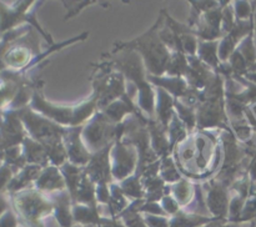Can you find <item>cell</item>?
<instances>
[{
  "instance_id": "ffe728a7",
  "label": "cell",
  "mask_w": 256,
  "mask_h": 227,
  "mask_svg": "<svg viewBox=\"0 0 256 227\" xmlns=\"http://www.w3.org/2000/svg\"><path fill=\"white\" fill-rule=\"evenodd\" d=\"M119 186L128 199H134V201L135 200L145 199V190L139 175L134 174L128 177V179L122 180Z\"/></svg>"
},
{
  "instance_id": "277c9868",
  "label": "cell",
  "mask_w": 256,
  "mask_h": 227,
  "mask_svg": "<svg viewBox=\"0 0 256 227\" xmlns=\"http://www.w3.org/2000/svg\"><path fill=\"white\" fill-rule=\"evenodd\" d=\"M15 204L18 211L32 227H44L42 219L54 212V205L52 200L35 190H26L18 195Z\"/></svg>"
},
{
  "instance_id": "7c38bea8",
  "label": "cell",
  "mask_w": 256,
  "mask_h": 227,
  "mask_svg": "<svg viewBox=\"0 0 256 227\" xmlns=\"http://www.w3.org/2000/svg\"><path fill=\"white\" fill-rule=\"evenodd\" d=\"M156 102H155V115L156 121L168 131L170 121L175 114V99L162 87H155Z\"/></svg>"
},
{
  "instance_id": "f546056e",
  "label": "cell",
  "mask_w": 256,
  "mask_h": 227,
  "mask_svg": "<svg viewBox=\"0 0 256 227\" xmlns=\"http://www.w3.org/2000/svg\"><path fill=\"white\" fill-rule=\"evenodd\" d=\"M219 227H240L239 224H232V222H222L219 225Z\"/></svg>"
},
{
  "instance_id": "83f0119b",
  "label": "cell",
  "mask_w": 256,
  "mask_h": 227,
  "mask_svg": "<svg viewBox=\"0 0 256 227\" xmlns=\"http://www.w3.org/2000/svg\"><path fill=\"white\" fill-rule=\"evenodd\" d=\"M10 177H12V171L9 167H2L0 169V189H2L9 182Z\"/></svg>"
},
{
  "instance_id": "7402d4cb",
  "label": "cell",
  "mask_w": 256,
  "mask_h": 227,
  "mask_svg": "<svg viewBox=\"0 0 256 227\" xmlns=\"http://www.w3.org/2000/svg\"><path fill=\"white\" fill-rule=\"evenodd\" d=\"M118 219L122 220L126 227H149L145 222L144 216H142L140 212L135 210L132 204H130V206Z\"/></svg>"
},
{
  "instance_id": "1f68e13d",
  "label": "cell",
  "mask_w": 256,
  "mask_h": 227,
  "mask_svg": "<svg viewBox=\"0 0 256 227\" xmlns=\"http://www.w3.org/2000/svg\"><path fill=\"white\" fill-rule=\"evenodd\" d=\"M5 207H6V204H5V201L2 199H0V214H2V211L5 210Z\"/></svg>"
},
{
  "instance_id": "484cf974",
  "label": "cell",
  "mask_w": 256,
  "mask_h": 227,
  "mask_svg": "<svg viewBox=\"0 0 256 227\" xmlns=\"http://www.w3.org/2000/svg\"><path fill=\"white\" fill-rule=\"evenodd\" d=\"M144 220L149 227H170V219L166 216L144 215Z\"/></svg>"
},
{
  "instance_id": "8992f818",
  "label": "cell",
  "mask_w": 256,
  "mask_h": 227,
  "mask_svg": "<svg viewBox=\"0 0 256 227\" xmlns=\"http://www.w3.org/2000/svg\"><path fill=\"white\" fill-rule=\"evenodd\" d=\"M112 179L122 182L136 172L139 154L132 145L125 144L122 140H116L112 145Z\"/></svg>"
},
{
  "instance_id": "52a82bcc",
  "label": "cell",
  "mask_w": 256,
  "mask_h": 227,
  "mask_svg": "<svg viewBox=\"0 0 256 227\" xmlns=\"http://www.w3.org/2000/svg\"><path fill=\"white\" fill-rule=\"evenodd\" d=\"M112 147V145H110L92 154L89 164L85 166V174L96 186H109L110 184H112V159H110Z\"/></svg>"
},
{
  "instance_id": "f1b7e54d",
  "label": "cell",
  "mask_w": 256,
  "mask_h": 227,
  "mask_svg": "<svg viewBox=\"0 0 256 227\" xmlns=\"http://www.w3.org/2000/svg\"><path fill=\"white\" fill-rule=\"evenodd\" d=\"M16 226V221L15 217L12 214H6V216L0 221V227H15Z\"/></svg>"
},
{
  "instance_id": "603a6c76",
  "label": "cell",
  "mask_w": 256,
  "mask_h": 227,
  "mask_svg": "<svg viewBox=\"0 0 256 227\" xmlns=\"http://www.w3.org/2000/svg\"><path fill=\"white\" fill-rule=\"evenodd\" d=\"M30 59V51L29 49L24 46L15 47L12 51L8 52L6 61L8 64L12 65V66H22L26 64Z\"/></svg>"
},
{
  "instance_id": "9c48e42d",
  "label": "cell",
  "mask_w": 256,
  "mask_h": 227,
  "mask_svg": "<svg viewBox=\"0 0 256 227\" xmlns=\"http://www.w3.org/2000/svg\"><path fill=\"white\" fill-rule=\"evenodd\" d=\"M32 109L38 114L52 120L55 124L65 127H70V125H72L74 106H58V105L50 104L38 91H35L32 95Z\"/></svg>"
},
{
  "instance_id": "4dcf8cb0",
  "label": "cell",
  "mask_w": 256,
  "mask_h": 227,
  "mask_svg": "<svg viewBox=\"0 0 256 227\" xmlns=\"http://www.w3.org/2000/svg\"><path fill=\"white\" fill-rule=\"evenodd\" d=\"M222 222H226V221H219V220H216V221L212 222V224H208V225H205V226H202V227H219V225L222 224Z\"/></svg>"
},
{
  "instance_id": "d4e9b609",
  "label": "cell",
  "mask_w": 256,
  "mask_h": 227,
  "mask_svg": "<svg viewBox=\"0 0 256 227\" xmlns=\"http://www.w3.org/2000/svg\"><path fill=\"white\" fill-rule=\"evenodd\" d=\"M160 205H162L165 214H166L168 216H172V217L175 216V215H176L178 212H180V210H182V207L179 206L176 200H175L170 194L165 195V196L162 197V201H160Z\"/></svg>"
},
{
  "instance_id": "cb8c5ba5",
  "label": "cell",
  "mask_w": 256,
  "mask_h": 227,
  "mask_svg": "<svg viewBox=\"0 0 256 227\" xmlns=\"http://www.w3.org/2000/svg\"><path fill=\"white\" fill-rule=\"evenodd\" d=\"M232 7H234L236 21H246V20H250L254 16L252 6L250 5L249 1H235Z\"/></svg>"
},
{
  "instance_id": "7a4b0ae2",
  "label": "cell",
  "mask_w": 256,
  "mask_h": 227,
  "mask_svg": "<svg viewBox=\"0 0 256 227\" xmlns=\"http://www.w3.org/2000/svg\"><path fill=\"white\" fill-rule=\"evenodd\" d=\"M124 131V122L119 125L112 124L102 111H98L82 127V139L88 150L95 154L114 145L116 140H122Z\"/></svg>"
},
{
  "instance_id": "3957f363",
  "label": "cell",
  "mask_w": 256,
  "mask_h": 227,
  "mask_svg": "<svg viewBox=\"0 0 256 227\" xmlns=\"http://www.w3.org/2000/svg\"><path fill=\"white\" fill-rule=\"evenodd\" d=\"M19 117L26 126L32 140L48 147L62 144L69 127L55 124L52 120L42 116L32 110L24 109L19 112Z\"/></svg>"
},
{
  "instance_id": "4fadbf2b",
  "label": "cell",
  "mask_w": 256,
  "mask_h": 227,
  "mask_svg": "<svg viewBox=\"0 0 256 227\" xmlns=\"http://www.w3.org/2000/svg\"><path fill=\"white\" fill-rule=\"evenodd\" d=\"M24 157L25 161L29 165H36L42 167H46L50 165L46 147L32 139L24 140Z\"/></svg>"
},
{
  "instance_id": "6da1fadb",
  "label": "cell",
  "mask_w": 256,
  "mask_h": 227,
  "mask_svg": "<svg viewBox=\"0 0 256 227\" xmlns=\"http://www.w3.org/2000/svg\"><path fill=\"white\" fill-rule=\"evenodd\" d=\"M164 22V15H160L154 25L145 34L129 42H120L115 46L118 50H132L142 56L148 75L152 76H164L172 52L160 39V27Z\"/></svg>"
},
{
  "instance_id": "8fae6325",
  "label": "cell",
  "mask_w": 256,
  "mask_h": 227,
  "mask_svg": "<svg viewBox=\"0 0 256 227\" xmlns=\"http://www.w3.org/2000/svg\"><path fill=\"white\" fill-rule=\"evenodd\" d=\"M35 186L39 191L50 192V194L66 190L64 176L60 172L59 167L54 165H49L42 170L39 177L35 181Z\"/></svg>"
},
{
  "instance_id": "e0dca14e",
  "label": "cell",
  "mask_w": 256,
  "mask_h": 227,
  "mask_svg": "<svg viewBox=\"0 0 256 227\" xmlns=\"http://www.w3.org/2000/svg\"><path fill=\"white\" fill-rule=\"evenodd\" d=\"M98 111H99V109H98V96L92 94V96L89 100L74 106V115H72L70 127L84 126Z\"/></svg>"
},
{
  "instance_id": "44dd1931",
  "label": "cell",
  "mask_w": 256,
  "mask_h": 227,
  "mask_svg": "<svg viewBox=\"0 0 256 227\" xmlns=\"http://www.w3.org/2000/svg\"><path fill=\"white\" fill-rule=\"evenodd\" d=\"M159 174L165 181V184L172 185L182 179V175L178 167L176 162H175L174 156H168L160 160Z\"/></svg>"
},
{
  "instance_id": "5b68a950",
  "label": "cell",
  "mask_w": 256,
  "mask_h": 227,
  "mask_svg": "<svg viewBox=\"0 0 256 227\" xmlns=\"http://www.w3.org/2000/svg\"><path fill=\"white\" fill-rule=\"evenodd\" d=\"M202 187L210 216L220 221L228 222L230 199H232V191L229 187L225 186L215 177L206 180Z\"/></svg>"
},
{
  "instance_id": "5bb4252c",
  "label": "cell",
  "mask_w": 256,
  "mask_h": 227,
  "mask_svg": "<svg viewBox=\"0 0 256 227\" xmlns=\"http://www.w3.org/2000/svg\"><path fill=\"white\" fill-rule=\"evenodd\" d=\"M169 186L170 195L176 200L182 209H185L192 204L195 197V184H192L189 179L182 177V180Z\"/></svg>"
},
{
  "instance_id": "ba28073f",
  "label": "cell",
  "mask_w": 256,
  "mask_h": 227,
  "mask_svg": "<svg viewBox=\"0 0 256 227\" xmlns=\"http://www.w3.org/2000/svg\"><path fill=\"white\" fill-rule=\"evenodd\" d=\"M82 127L84 126L69 127L66 135L62 139L65 149H66L68 161L80 167L86 166L92 156L82 139Z\"/></svg>"
},
{
  "instance_id": "9a60e30c",
  "label": "cell",
  "mask_w": 256,
  "mask_h": 227,
  "mask_svg": "<svg viewBox=\"0 0 256 227\" xmlns=\"http://www.w3.org/2000/svg\"><path fill=\"white\" fill-rule=\"evenodd\" d=\"M24 139L22 120L19 115H9L2 127V141L9 147H14Z\"/></svg>"
},
{
  "instance_id": "2e32d148",
  "label": "cell",
  "mask_w": 256,
  "mask_h": 227,
  "mask_svg": "<svg viewBox=\"0 0 256 227\" xmlns=\"http://www.w3.org/2000/svg\"><path fill=\"white\" fill-rule=\"evenodd\" d=\"M214 221H216L214 217L202 216L180 210V212H178L175 216L170 217V227H202Z\"/></svg>"
},
{
  "instance_id": "4316f807",
  "label": "cell",
  "mask_w": 256,
  "mask_h": 227,
  "mask_svg": "<svg viewBox=\"0 0 256 227\" xmlns=\"http://www.w3.org/2000/svg\"><path fill=\"white\" fill-rule=\"evenodd\" d=\"M96 227H126L120 219H112V217H102L99 225Z\"/></svg>"
},
{
  "instance_id": "ac0fdd59",
  "label": "cell",
  "mask_w": 256,
  "mask_h": 227,
  "mask_svg": "<svg viewBox=\"0 0 256 227\" xmlns=\"http://www.w3.org/2000/svg\"><path fill=\"white\" fill-rule=\"evenodd\" d=\"M218 50H219V40H216V41H202V40H199L196 56L204 64L218 71L220 64H222L219 60V55H218Z\"/></svg>"
},
{
  "instance_id": "d6986e66",
  "label": "cell",
  "mask_w": 256,
  "mask_h": 227,
  "mask_svg": "<svg viewBox=\"0 0 256 227\" xmlns=\"http://www.w3.org/2000/svg\"><path fill=\"white\" fill-rule=\"evenodd\" d=\"M72 217L74 222L82 226H98L102 220L100 209L85 206V205H72Z\"/></svg>"
},
{
  "instance_id": "d6a6232c",
  "label": "cell",
  "mask_w": 256,
  "mask_h": 227,
  "mask_svg": "<svg viewBox=\"0 0 256 227\" xmlns=\"http://www.w3.org/2000/svg\"><path fill=\"white\" fill-rule=\"evenodd\" d=\"M252 9H254V22L256 26V6H252Z\"/></svg>"
},
{
  "instance_id": "30bf717a",
  "label": "cell",
  "mask_w": 256,
  "mask_h": 227,
  "mask_svg": "<svg viewBox=\"0 0 256 227\" xmlns=\"http://www.w3.org/2000/svg\"><path fill=\"white\" fill-rule=\"evenodd\" d=\"M50 200L54 205V216L59 226L72 227L74 217H72V201L68 190L50 194Z\"/></svg>"
}]
</instances>
